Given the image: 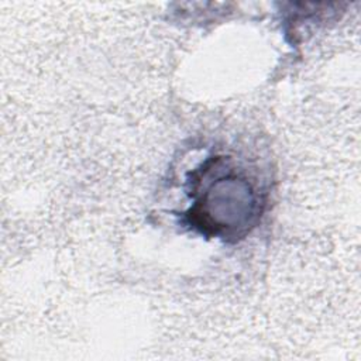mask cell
Here are the masks:
<instances>
[{"instance_id":"6da1fadb","label":"cell","mask_w":361,"mask_h":361,"mask_svg":"<svg viewBox=\"0 0 361 361\" xmlns=\"http://www.w3.org/2000/svg\"><path fill=\"white\" fill-rule=\"evenodd\" d=\"M186 195L190 206L183 221L195 231L235 243L261 220L269 189L233 155H210L188 173Z\"/></svg>"}]
</instances>
